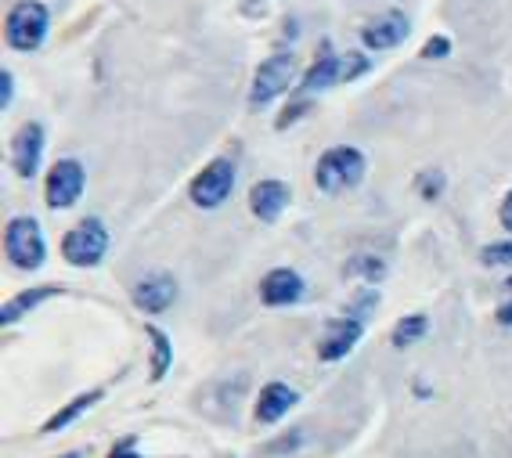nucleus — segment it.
<instances>
[{"label":"nucleus","mask_w":512,"mask_h":458,"mask_svg":"<svg viewBox=\"0 0 512 458\" xmlns=\"http://www.w3.org/2000/svg\"><path fill=\"white\" fill-rule=\"evenodd\" d=\"M368 174V159L361 148L354 145H332L325 148L314 163V184H318V192L325 195H347L354 192L357 184L365 181Z\"/></svg>","instance_id":"f257e3e1"},{"label":"nucleus","mask_w":512,"mask_h":458,"mask_svg":"<svg viewBox=\"0 0 512 458\" xmlns=\"http://www.w3.org/2000/svg\"><path fill=\"white\" fill-rule=\"evenodd\" d=\"M4 257L15 271L22 275H33L47 264V235L44 224L29 213H19L4 224Z\"/></svg>","instance_id":"f03ea898"},{"label":"nucleus","mask_w":512,"mask_h":458,"mask_svg":"<svg viewBox=\"0 0 512 458\" xmlns=\"http://www.w3.org/2000/svg\"><path fill=\"white\" fill-rule=\"evenodd\" d=\"M47 33H51V8L44 0L11 4L8 19H4V40H8L11 51L33 55V51H40L47 44Z\"/></svg>","instance_id":"7ed1b4c3"},{"label":"nucleus","mask_w":512,"mask_h":458,"mask_svg":"<svg viewBox=\"0 0 512 458\" xmlns=\"http://www.w3.org/2000/svg\"><path fill=\"white\" fill-rule=\"evenodd\" d=\"M300 58H296V51H275L271 58H264V62L256 65L253 73V83H249V109L260 112L267 109L271 101L282 98L293 83H300Z\"/></svg>","instance_id":"20e7f679"},{"label":"nucleus","mask_w":512,"mask_h":458,"mask_svg":"<svg viewBox=\"0 0 512 458\" xmlns=\"http://www.w3.org/2000/svg\"><path fill=\"white\" fill-rule=\"evenodd\" d=\"M109 246H112V235L105 228V220L101 217H83L80 224L62 235V260L69 267H80V271H91L98 267L101 260L109 257Z\"/></svg>","instance_id":"39448f33"},{"label":"nucleus","mask_w":512,"mask_h":458,"mask_svg":"<svg viewBox=\"0 0 512 458\" xmlns=\"http://www.w3.org/2000/svg\"><path fill=\"white\" fill-rule=\"evenodd\" d=\"M235 184H238L235 159L217 156L192 177V184H188V199H192L195 210H220V206L235 195Z\"/></svg>","instance_id":"423d86ee"},{"label":"nucleus","mask_w":512,"mask_h":458,"mask_svg":"<svg viewBox=\"0 0 512 458\" xmlns=\"http://www.w3.org/2000/svg\"><path fill=\"white\" fill-rule=\"evenodd\" d=\"M83 192H87V166H83L80 159L65 156L47 170V177H44L47 210H55V213L73 210L76 202L83 199Z\"/></svg>","instance_id":"0eeeda50"},{"label":"nucleus","mask_w":512,"mask_h":458,"mask_svg":"<svg viewBox=\"0 0 512 458\" xmlns=\"http://www.w3.org/2000/svg\"><path fill=\"white\" fill-rule=\"evenodd\" d=\"M44 152H47V130L44 123L29 120L22 123L15 134H11V145H8V159H11V170L19 181H33L40 174V166H44Z\"/></svg>","instance_id":"6e6552de"},{"label":"nucleus","mask_w":512,"mask_h":458,"mask_svg":"<svg viewBox=\"0 0 512 458\" xmlns=\"http://www.w3.org/2000/svg\"><path fill=\"white\" fill-rule=\"evenodd\" d=\"M177 296H181V285L170 271H152L130 289V300L141 314H166L177 303Z\"/></svg>","instance_id":"1a4fd4ad"},{"label":"nucleus","mask_w":512,"mask_h":458,"mask_svg":"<svg viewBox=\"0 0 512 458\" xmlns=\"http://www.w3.org/2000/svg\"><path fill=\"white\" fill-rule=\"evenodd\" d=\"M412 37V19L401 8H390L383 15H375L361 26V44L365 51H394L404 40Z\"/></svg>","instance_id":"9d476101"},{"label":"nucleus","mask_w":512,"mask_h":458,"mask_svg":"<svg viewBox=\"0 0 512 458\" xmlns=\"http://www.w3.org/2000/svg\"><path fill=\"white\" fill-rule=\"evenodd\" d=\"M361 336H365V321L350 318V314H339V318H332L329 325H325V332H321V339H318V361H325V365H336V361L350 358V350L361 343Z\"/></svg>","instance_id":"9b49d317"},{"label":"nucleus","mask_w":512,"mask_h":458,"mask_svg":"<svg viewBox=\"0 0 512 458\" xmlns=\"http://www.w3.org/2000/svg\"><path fill=\"white\" fill-rule=\"evenodd\" d=\"M307 296V282L293 267H275L260 278V303L264 307H296Z\"/></svg>","instance_id":"f8f14e48"},{"label":"nucleus","mask_w":512,"mask_h":458,"mask_svg":"<svg viewBox=\"0 0 512 458\" xmlns=\"http://www.w3.org/2000/svg\"><path fill=\"white\" fill-rule=\"evenodd\" d=\"M343 83V55L332 51V44H321L318 47V58H314L307 69H303L300 83H296V94H321L329 91V87H339Z\"/></svg>","instance_id":"ddd939ff"},{"label":"nucleus","mask_w":512,"mask_h":458,"mask_svg":"<svg viewBox=\"0 0 512 458\" xmlns=\"http://www.w3.org/2000/svg\"><path fill=\"white\" fill-rule=\"evenodd\" d=\"M289 202H293V188L278 181V177H264V181H256L249 188V213L256 220H264V224H275L289 210Z\"/></svg>","instance_id":"4468645a"},{"label":"nucleus","mask_w":512,"mask_h":458,"mask_svg":"<svg viewBox=\"0 0 512 458\" xmlns=\"http://www.w3.org/2000/svg\"><path fill=\"white\" fill-rule=\"evenodd\" d=\"M296 404H300V394H296V386L282 383V379H271V383L260 386V394H256V422L260 426H275V422H282L285 415L293 412Z\"/></svg>","instance_id":"2eb2a0df"},{"label":"nucleus","mask_w":512,"mask_h":458,"mask_svg":"<svg viewBox=\"0 0 512 458\" xmlns=\"http://www.w3.org/2000/svg\"><path fill=\"white\" fill-rule=\"evenodd\" d=\"M62 293H65L62 285H29V289L15 293L11 300H4V307H0V325H4V329L19 325L26 314H33L37 307H44L47 300H55V296H62Z\"/></svg>","instance_id":"dca6fc26"},{"label":"nucleus","mask_w":512,"mask_h":458,"mask_svg":"<svg viewBox=\"0 0 512 458\" xmlns=\"http://www.w3.org/2000/svg\"><path fill=\"white\" fill-rule=\"evenodd\" d=\"M101 397H105V390H87V394H76L73 401L62 404V408H58V412L51 415L44 426H40V433H62V430H69V426H76V422L91 412Z\"/></svg>","instance_id":"f3484780"},{"label":"nucleus","mask_w":512,"mask_h":458,"mask_svg":"<svg viewBox=\"0 0 512 458\" xmlns=\"http://www.w3.org/2000/svg\"><path fill=\"white\" fill-rule=\"evenodd\" d=\"M145 336H148V347H152V368H148V379L152 383H163L166 372L174 368V343H170V336H166L159 325H145Z\"/></svg>","instance_id":"a211bd4d"},{"label":"nucleus","mask_w":512,"mask_h":458,"mask_svg":"<svg viewBox=\"0 0 512 458\" xmlns=\"http://www.w3.org/2000/svg\"><path fill=\"white\" fill-rule=\"evenodd\" d=\"M426 336H430V318H426V314H404L394 325V332H390V347L408 350V347H415V343H422Z\"/></svg>","instance_id":"6ab92c4d"},{"label":"nucleus","mask_w":512,"mask_h":458,"mask_svg":"<svg viewBox=\"0 0 512 458\" xmlns=\"http://www.w3.org/2000/svg\"><path fill=\"white\" fill-rule=\"evenodd\" d=\"M343 275L357 278V282H365V285H379L386 278V260L375 257V253H354V257L343 264Z\"/></svg>","instance_id":"aec40b11"},{"label":"nucleus","mask_w":512,"mask_h":458,"mask_svg":"<svg viewBox=\"0 0 512 458\" xmlns=\"http://www.w3.org/2000/svg\"><path fill=\"white\" fill-rule=\"evenodd\" d=\"M412 184H415V192H419V199L437 202L440 195H444V188H448V177H444V170H437V166H426V170L415 174Z\"/></svg>","instance_id":"412c9836"},{"label":"nucleus","mask_w":512,"mask_h":458,"mask_svg":"<svg viewBox=\"0 0 512 458\" xmlns=\"http://www.w3.org/2000/svg\"><path fill=\"white\" fill-rule=\"evenodd\" d=\"M480 264L484 267H512V239L487 242V246L480 249Z\"/></svg>","instance_id":"4be33fe9"},{"label":"nucleus","mask_w":512,"mask_h":458,"mask_svg":"<svg viewBox=\"0 0 512 458\" xmlns=\"http://www.w3.org/2000/svg\"><path fill=\"white\" fill-rule=\"evenodd\" d=\"M311 109H314V101L307 98V94H296V98L289 101V105H285V109H282V116H278V120H275V127H278V130H289L296 120H303V116H307V112H311Z\"/></svg>","instance_id":"5701e85b"},{"label":"nucleus","mask_w":512,"mask_h":458,"mask_svg":"<svg viewBox=\"0 0 512 458\" xmlns=\"http://www.w3.org/2000/svg\"><path fill=\"white\" fill-rule=\"evenodd\" d=\"M375 303H379V293H375V285H365V289H361V293L354 296V303H350V307L343 314H350V318H357V321H368V314L375 311Z\"/></svg>","instance_id":"b1692460"},{"label":"nucleus","mask_w":512,"mask_h":458,"mask_svg":"<svg viewBox=\"0 0 512 458\" xmlns=\"http://www.w3.org/2000/svg\"><path fill=\"white\" fill-rule=\"evenodd\" d=\"M368 69H372V58H368L365 51H347V55H343V83L361 80Z\"/></svg>","instance_id":"393cba45"},{"label":"nucleus","mask_w":512,"mask_h":458,"mask_svg":"<svg viewBox=\"0 0 512 458\" xmlns=\"http://www.w3.org/2000/svg\"><path fill=\"white\" fill-rule=\"evenodd\" d=\"M426 62H440V58H448L451 55V37L448 33H433L426 44H422V51H419Z\"/></svg>","instance_id":"a878e982"},{"label":"nucleus","mask_w":512,"mask_h":458,"mask_svg":"<svg viewBox=\"0 0 512 458\" xmlns=\"http://www.w3.org/2000/svg\"><path fill=\"white\" fill-rule=\"evenodd\" d=\"M502 289H505V300L498 303V311H494V321H498L502 329H512V275L502 282Z\"/></svg>","instance_id":"bb28decb"},{"label":"nucleus","mask_w":512,"mask_h":458,"mask_svg":"<svg viewBox=\"0 0 512 458\" xmlns=\"http://www.w3.org/2000/svg\"><path fill=\"white\" fill-rule=\"evenodd\" d=\"M109 458H145L138 448V437H123L109 448Z\"/></svg>","instance_id":"cd10ccee"},{"label":"nucleus","mask_w":512,"mask_h":458,"mask_svg":"<svg viewBox=\"0 0 512 458\" xmlns=\"http://www.w3.org/2000/svg\"><path fill=\"white\" fill-rule=\"evenodd\" d=\"M11 101H15V73L0 69V109H11Z\"/></svg>","instance_id":"c85d7f7f"},{"label":"nucleus","mask_w":512,"mask_h":458,"mask_svg":"<svg viewBox=\"0 0 512 458\" xmlns=\"http://www.w3.org/2000/svg\"><path fill=\"white\" fill-rule=\"evenodd\" d=\"M498 224H502V228L512 235V188H509V192H505L502 206H498Z\"/></svg>","instance_id":"c756f323"}]
</instances>
